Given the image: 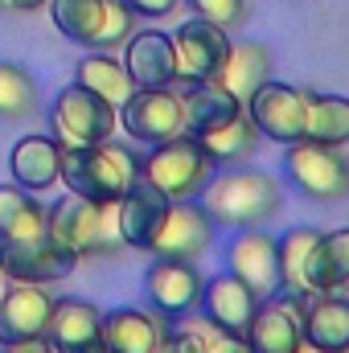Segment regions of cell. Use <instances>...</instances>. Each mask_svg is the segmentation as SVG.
Instances as JSON below:
<instances>
[{
    "label": "cell",
    "mask_w": 349,
    "mask_h": 353,
    "mask_svg": "<svg viewBox=\"0 0 349 353\" xmlns=\"http://www.w3.org/2000/svg\"><path fill=\"white\" fill-rule=\"evenodd\" d=\"M74 83L87 87V90H94L99 99H107L115 111H119V103L136 90V83L128 79L123 58H115L111 50H90V54H83L79 66H74Z\"/></svg>",
    "instance_id": "f1b7e54d"
},
{
    "label": "cell",
    "mask_w": 349,
    "mask_h": 353,
    "mask_svg": "<svg viewBox=\"0 0 349 353\" xmlns=\"http://www.w3.org/2000/svg\"><path fill=\"white\" fill-rule=\"evenodd\" d=\"M300 353H321V350H312V345H300Z\"/></svg>",
    "instance_id": "74e56055"
},
{
    "label": "cell",
    "mask_w": 349,
    "mask_h": 353,
    "mask_svg": "<svg viewBox=\"0 0 349 353\" xmlns=\"http://www.w3.org/2000/svg\"><path fill=\"white\" fill-rule=\"evenodd\" d=\"M308 292H341L349 288V226L321 230L312 255H308Z\"/></svg>",
    "instance_id": "4316f807"
},
{
    "label": "cell",
    "mask_w": 349,
    "mask_h": 353,
    "mask_svg": "<svg viewBox=\"0 0 349 353\" xmlns=\"http://www.w3.org/2000/svg\"><path fill=\"white\" fill-rule=\"evenodd\" d=\"M0 292H4V275H0Z\"/></svg>",
    "instance_id": "f35d334b"
},
{
    "label": "cell",
    "mask_w": 349,
    "mask_h": 353,
    "mask_svg": "<svg viewBox=\"0 0 349 353\" xmlns=\"http://www.w3.org/2000/svg\"><path fill=\"white\" fill-rule=\"evenodd\" d=\"M50 239L74 263L103 259V255L123 251L119 222H115V205H99V201L74 197V193H66L62 201L50 205Z\"/></svg>",
    "instance_id": "3957f363"
},
{
    "label": "cell",
    "mask_w": 349,
    "mask_h": 353,
    "mask_svg": "<svg viewBox=\"0 0 349 353\" xmlns=\"http://www.w3.org/2000/svg\"><path fill=\"white\" fill-rule=\"evenodd\" d=\"M185 4H189L193 17L214 21V25H222L226 33H235V29L247 21V12H251V0H185Z\"/></svg>",
    "instance_id": "d6a6232c"
},
{
    "label": "cell",
    "mask_w": 349,
    "mask_h": 353,
    "mask_svg": "<svg viewBox=\"0 0 349 353\" xmlns=\"http://www.w3.org/2000/svg\"><path fill=\"white\" fill-rule=\"evenodd\" d=\"M46 341L54 353H103V308L83 296H58Z\"/></svg>",
    "instance_id": "e0dca14e"
},
{
    "label": "cell",
    "mask_w": 349,
    "mask_h": 353,
    "mask_svg": "<svg viewBox=\"0 0 349 353\" xmlns=\"http://www.w3.org/2000/svg\"><path fill=\"white\" fill-rule=\"evenodd\" d=\"M41 234H50V205L37 193L4 181L0 185V243H25Z\"/></svg>",
    "instance_id": "cb8c5ba5"
},
{
    "label": "cell",
    "mask_w": 349,
    "mask_h": 353,
    "mask_svg": "<svg viewBox=\"0 0 349 353\" xmlns=\"http://www.w3.org/2000/svg\"><path fill=\"white\" fill-rule=\"evenodd\" d=\"M214 226L226 230H247V226H267L271 218L283 214V185L267 169L255 165H235L226 173H214L206 193L197 197Z\"/></svg>",
    "instance_id": "6da1fadb"
},
{
    "label": "cell",
    "mask_w": 349,
    "mask_h": 353,
    "mask_svg": "<svg viewBox=\"0 0 349 353\" xmlns=\"http://www.w3.org/2000/svg\"><path fill=\"white\" fill-rule=\"evenodd\" d=\"M177 4H181V0H128V8H132L136 17H144V21L169 17V12H177Z\"/></svg>",
    "instance_id": "e575fe53"
},
{
    "label": "cell",
    "mask_w": 349,
    "mask_h": 353,
    "mask_svg": "<svg viewBox=\"0 0 349 353\" xmlns=\"http://www.w3.org/2000/svg\"><path fill=\"white\" fill-rule=\"evenodd\" d=\"M50 128H54L50 136H54L58 144H103V140L115 136L119 111H115L107 99H99L94 90L70 83V87H62L54 94Z\"/></svg>",
    "instance_id": "52a82bcc"
},
{
    "label": "cell",
    "mask_w": 349,
    "mask_h": 353,
    "mask_svg": "<svg viewBox=\"0 0 349 353\" xmlns=\"http://www.w3.org/2000/svg\"><path fill=\"white\" fill-rule=\"evenodd\" d=\"M214 161L201 152L197 136L181 132L165 144H152L140 157V176L148 185H157L169 201H197L206 193V185L214 181Z\"/></svg>",
    "instance_id": "277c9868"
},
{
    "label": "cell",
    "mask_w": 349,
    "mask_h": 353,
    "mask_svg": "<svg viewBox=\"0 0 349 353\" xmlns=\"http://www.w3.org/2000/svg\"><path fill=\"white\" fill-rule=\"evenodd\" d=\"M259 132H255V123L247 119V111L243 115H235L230 123H222V128H214V132H201L197 136V144H201V152L214 161V169H235V165H247L255 152H259Z\"/></svg>",
    "instance_id": "83f0119b"
},
{
    "label": "cell",
    "mask_w": 349,
    "mask_h": 353,
    "mask_svg": "<svg viewBox=\"0 0 349 353\" xmlns=\"http://www.w3.org/2000/svg\"><path fill=\"white\" fill-rule=\"evenodd\" d=\"M317 239H321L317 226H292L279 234V296H292L296 304H304L312 296L304 271H308V255H312Z\"/></svg>",
    "instance_id": "f546056e"
},
{
    "label": "cell",
    "mask_w": 349,
    "mask_h": 353,
    "mask_svg": "<svg viewBox=\"0 0 349 353\" xmlns=\"http://www.w3.org/2000/svg\"><path fill=\"white\" fill-rule=\"evenodd\" d=\"M181 111H185V132L201 136V132H214V128L230 123L235 115H243V103L222 83L206 79V83H189L181 90Z\"/></svg>",
    "instance_id": "d4e9b609"
},
{
    "label": "cell",
    "mask_w": 349,
    "mask_h": 353,
    "mask_svg": "<svg viewBox=\"0 0 349 353\" xmlns=\"http://www.w3.org/2000/svg\"><path fill=\"white\" fill-rule=\"evenodd\" d=\"M259 308V296L235 275V271H222V275H206L201 283V300H197V316L210 321L214 329L222 333H247L251 316Z\"/></svg>",
    "instance_id": "2e32d148"
},
{
    "label": "cell",
    "mask_w": 349,
    "mask_h": 353,
    "mask_svg": "<svg viewBox=\"0 0 349 353\" xmlns=\"http://www.w3.org/2000/svg\"><path fill=\"white\" fill-rule=\"evenodd\" d=\"M123 66L136 87H177L173 37L165 29H132L123 41Z\"/></svg>",
    "instance_id": "7402d4cb"
},
{
    "label": "cell",
    "mask_w": 349,
    "mask_h": 353,
    "mask_svg": "<svg viewBox=\"0 0 349 353\" xmlns=\"http://www.w3.org/2000/svg\"><path fill=\"white\" fill-rule=\"evenodd\" d=\"M201 353H251V350H247V341H243L239 333H222V329L210 325V333H206V350Z\"/></svg>",
    "instance_id": "836d02e7"
},
{
    "label": "cell",
    "mask_w": 349,
    "mask_h": 353,
    "mask_svg": "<svg viewBox=\"0 0 349 353\" xmlns=\"http://www.w3.org/2000/svg\"><path fill=\"white\" fill-rule=\"evenodd\" d=\"M169 316L152 312V308H111L103 312V350L107 353H157L165 333H169Z\"/></svg>",
    "instance_id": "44dd1931"
},
{
    "label": "cell",
    "mask_w": 349,
    "mask_h": 353,
    "mask_svg": "<svg viewBox=\"0 0 349 353\" xmlns=\"http://www.w3.org/2000/svg\"><path fill=\"white\" fill-rule=\"evenodd\" d=\"M119 128L132 144H165L185 132L181 90L173 87H136L119 103Z\"/></svg>",
    "instance_id": "ba28073f"
},
{
    "label": "cell",
    "mask_w": 349,
    "mask_h": 353,
    "mask_svg": "<svg viewBox=\"0 0 349 353\" xmlns=\"http://www.w3.org/2000/svg\"><path fill=\"white\" fill-rule=\"evenodd\" d=\"M103 353H107V350H103Z\"/></svg>",
    "instance_id": "60d3db41"
},
{
    "label": "cell",
    "mask_w": 349,
    "mask_h": 353,
    "mask_svg": "<svg viewBox=\"0 0 349 353\" xmlns=\"http://www.w3.org/2000/svg\"><path fill=\"white\" fill-rule=\"evenodd\" d=\"M267 79H271V50L263 41H230V50L214 74V83H222L239 103H247Z\"/></svg>",
    "instance_id": "484cf974"
},
{
    "label": "cell",
    "mask_w": 349,
    "mask_h": 353,
    "mask_svg": "<svg viewBox=\"0 0 349 353\" xmlns=\"http://www.w3.org/2000/svg\"><path fill=\"white\" fill-rule=\"evenodd\" d=\"M304 140H317V144H329V148H341V144H349V99H346V94L308 90Z\"/></svg>",
    "instance_id": "1f68e13d"
},
{
    "label": "cell",
    "mask_w": 349,
    "mask_h": 353,
    "mask_svg": "<svg viewBox=\"0 0 349 353\" xmlns=\"http://www.w3.org/2000/svg\"><path fill=\"white\" fill-rule=\"evenodd\" d=\"M283 173L312 201L333 205V201L349 197V161L341 148H329V144H317V140L283 144Z\"/></svg>",
    "instance_id": "8992f818"
},
{
    "label": "cell",
    "mask_w": 349,
    "mask_h": 353,
    "mask_svg": "<svg viewBox=\"0 0 349 353\" xmlns=\"http://www.w3.org/2000/svg\"><path fill=\"white\" fill-rule=\"evenodd\" d=\"M247 119L255 123L263 140L271 144H296L304 140V119H308V87H292V83H275L267 79L247 103H243Z\"/></svg>",
    "instance_id": "9c48e42d"
},
{
    "label": "cell",
    "mask_w": 349,
    "mask_h": 353,
    "mask_svg": "<svg viewBox=\"0 0 349 353\" xmlns=\"http://www.w3.org/2000/svg\"><path fill=\"white\" fill-rule=\"evenodd\" d=\"M41 111V87L29 66L4 62L0 58V119L4 123H25Z\"/></svg>",
    "instance_id": "4dcf8cb0"
},
{
    "label": "cell",
    "mask_w": 349,
    "mask_h": 353,
    "mask_svg": "<svg viewBox=\"0 0 349 353\" xmlns=\"http://www.w3.org/2000/svg\"><path fill=\"white\" fill-rule=\"evenodd\" d=\"M8 173L12 185L29 189V193H50L54 185H62V144L50 132H29L12 144L8 152Z\"/></svg>",
    "instance_id": "ffe728a7"
},
{
    "label": "cell",
    "mask_w": 349,
    "mask_h": 353,
    "mask_svg": "<svg viewBox=\"0 0 349 353\" xmlns=\"http://www.w3.org/2000/svg\"><path fill=\"white\" fill-rule=\"evenodd\" d=\"M226 271H235L259 300L279 296V234L267 226L235 230L226 243Z\"/></svg>",
    "instance_id": "30bf717a"
},
{
    "label": "cell",
    "mask_w": 349,
    "mask_h": 353,
    "mask_svg": "<svg viewBox=\"0 0 349 353\" xmlns=\"http://www.w3.org/2000/svg\"><path fill=\"white\" fill-rule=\"evenodd\" d=\"M0 353H4V345H0Z\"/></svg>",
    "instance_id": "ab89813d"
},
{
    "label": "cell",
    "mask_w": 349,
    "mask_h": 353,
    "mask_svg": "<svg viewBox=\"0 0 349 353\" xmlns=\"http://www.w3.org/2000/svg\"><path fill=\"white\" fill-rule=\"evenodd\" d=\"M50 0H0V12H37V8H46Z\"/></svg>",
    "instance_id": "8d00e7d4"
},
{
    "label": "cell",
    "mask_w": 349,
    "mask_h": 353,
    "mask_svg": "<svg viewBox=\"0 0 349 353\" xmlns=\"http://www.w3.org/2000/svg\"><path fill=\"white\" fill-rule=\"evenodd\" d=\"M4 353H54V345L46 337H33V341H17V345H4Z\"/></svg>",
    "instance_id": "d590c367"
},
{
    "label": "cell",
    "mask_w": 349,
    "mask_h": 353,
    "mask_svg": "<svg viewBox=\"0 0 349 353\" xmlns=\"http://www.w3.org/2000/svg\"><path fill=\"white\" fill-rule=\"evenodd\" d=\"M54 292L46 283H8L0 292V345L46 337L54 316Z\"/></svg>",
    "instance_id": "5bb4252c"
},
{
    "label": "cell",
    "mask_w": 349,
    "mask_h": 353,
    "mask_svg": "<svg viewBox=\"0 0 349 353\" xmlns=\"http://www.w3.org/2000/svg\"><path fill=\"white\" fill-rule=\"evenodd\" d=\"M74 259L50 239H25V243H0V275L4 283H58L74 271Z\"/></svg>",
    "instance_id": "9a60e30c"
},
{
    "label": "cell",
    "mask_w": 349,
    "mask_h": 353,
    "mask_svg": "<svg viewBox=\"0 0 349 353\" xmlns=\"http://www.w3.org/2000/svg\"><path fill=\"white\" fill-rule=\"evenodd\" d=\"M201 283H206V275L197 271V263H185V259L152 255V263L144 267V300H148L152 312H161L169 321L197 312Z\"/></svg>",
    "instance_id": "7c38bea8"
},
{
    "label": "cell",
    "mask_w": 349,
    "mask_h": 353,
    "mask_svg": "<svg viewBox=\"0 0 349 353\" xmlns=\"http://www.w3.org/2000/svg\"><path fill=\"white\" fill-rule=\"evenodd\" d=\"M251 353H300L304 333H300V304L292 296H271L259 300L247 333H243Z\"/></svg>",
    "instance_id": "ac0fdd59"
},
{
    "label": "cell",
    "mask_w": 349,
    "mask_h": 353,
    "mask_svg": "<svg viewBox=\"0 0 349 353\" xmlns=\"http://www.w3.org/2000/svg\"><path fill=\"white\" fill-rule=\"evenodd\" d=\"M169 197L157 189V185H148L144 176L115 201V222H119V239H123V247H132V251H148L152 247V239H157V230H161V222H165V214H169Z\"/></svg>",
    "instance_id": "d6986e66"
},
{
    "label": "cell",
    "mask_w": 349,
    "mask_h": 353,
    "mask_svg": "<svg viewBox=\"0 0 349 353\" xmlns=\"http://www.w3.org/2000/svg\"><path fill=\"white\" fill-rule=\"evenodd\" d=\"M214 234H218V226H214V218L206 214L201 201H173L161 230H157V239H152V247H148V255L197 263V259L210 255Z\"/></svg>",
    "instance_id": "4fadbf2b"
},
{
    "label": "cell",
    "mask_w": 349,
    "mask_h": 353,
    "mask_svg": "<svg viewBox=\"0 0 349 353\" xmlns=\"http://www.w3.org/2000/svg\"><path fill=\"white\" fill-rule=\"evenodd\" d=\"M50 21L74 46L115 50L132 37L140 17L128 8V0H50Z\"/></svg>",
    "instance_id": "5b68a950"
},
{
    "label": "cell",
    "mask_w": 349,
    "mask_h": 353,
    "mask_svg": "<svg viewBox=\"0 0 349 353\" xmlns=\"http://www.w3.org/2000/svg\"><path fill=\"white\" fill-rule=\"evenodd\" d=\"M140 181V152L132 144H62V185L74 197L115 205Z\"/></svg>",
    "instance_id": "7a4b0ae2"
},
{
    "label": "cell",
    "mask_w": 349,
    "mask_h": 353,
    "mask_svg": "<svg viewBox=\"0 0 349 353\" xmlns=\"http://www.w3.org/2000/svg\"><path fill=\"white\" fill-rule=\"evenodd\" d=\"M173 58H177V83L189 87V83H206L218 74L226 50H230V33L214 21H201V17H189L181 21L173 33Z\"/></svg>",
    "instance_id": "8fae6325"
},
{
    "label": "cell",
    "mask_w": 349,
    "mask_h": 353,
    "mask_svg": "<svg viewBox=\"0 0 349 353\" xmlns=\"http://www.w3.org/2000/svg\"><path fill=\"white\" fill-rule=\"evenodd\" d=\"M300 333L304 345L321 353H349V296L312 292L300 304Z\"/></svg>",
    "instance_id": "603a6c76"
}]
</instances>
